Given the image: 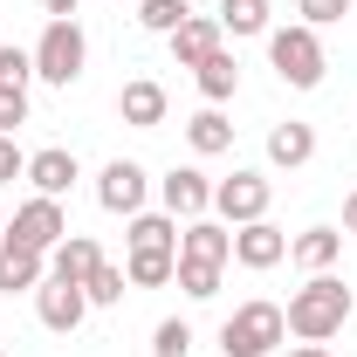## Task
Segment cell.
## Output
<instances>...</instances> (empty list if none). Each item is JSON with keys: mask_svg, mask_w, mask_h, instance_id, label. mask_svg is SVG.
Returning a JSON list of instances; mask_svg holds the SVG:
<instances>
[{"mask_svg": "<svg viewBox=\"0 0 357 357\" xmlns=\"http://www.w3.org/2000/svg\"><path fill=\"white\" fill-rule=\"evenodd\" d=\"M192 83H199V96H206V103H227V96L241 89V62H234V48H213V55L192 69Z\"/></svg>", "mask_w": 357, "mask_h": 357, "instance_id": "22", "label": "cell"}, {"mask_svg": "<svg viewBox=\"0 0 357 357\" xmlns=\"http://www.w3.org/2000/svg\"><path fill=\"white\" fill-rule=\"evenodd\" d=\"M0 234H7V206H0Z\"/></svg>", "mask_w": 357, "mask_h": 357, "instance_id": "35", "label": "cell"}, {"mask_svg": "<svg viewBox=\"0 0 357 357\" xmlns=\"http://www.w3.org/2000/svg\"><path fill=\"white\" fill-rule=\"evenodd\" d=\"M76 7H83V0H42V14H48V21H69Z\"/></svg>", "mask_w": 357, "mask_h": 357, "instance_id": "32", "label": "cell"}, {"mask_svg": "<svg viewBox=\"0 0 357 357\" xmlns=\"http://www.w3.org/2000/svg\"><path fill=\"white\" fill-rule=\"evenodd\" d=\"M124 248H165V255H178V220L165 213V206H158V213L144 206V213L124 220Z\"/></svg>", "mask_w": 357, "mask_h": 357, "instance_id": "21", "label": "cell"}, {"mask_svg": "<svg viewBox=\"0 0 357 357\" xmlns=\"http://www.w3.org/2000/svg\"><path fill=\"white\" fill-rule=\"evenodd\" d=\"M268 69L282 76L289 89H316L330 76V55H323V35L289 21V28H268Z\"/></svg>", "mask_w": 357, "mask_h": 357, "instance_id": "2", "label": "cell"}, {"mask_svg": "<svg viewBox=\"0 0 357 357\" xmlns=\"http://www.w3.org/2000/svg\"><path fill=\"white\" fill-rule=\"evenodd\" d=\"M289 344V316H282V303H268V296H255V303H241V310L220 323V351L227 357H268Z\"/></svg>", "mask_w": 357, "mask_h": 357, "instance_id": "3", "label": "cell"}, {"mask_svg": "<svg viewBox=\"0 0 357 357\" xmlns=\"http://www.w3.org/2000/svg\"><path fill=\"white\" fill-rule=\"evenodd\" d=\"M344 227H303V234H289V261L303 268V275H330V268L344 261Z\"/></svg>", "mask_w": 357, "mask_h": 357, "instance_id": "13", "label": "cell"}, {"mask_svg": "<svg viewBox=\"0 0 357 357\" xmlns=\"http://www.w3.org/2000/svg\"><path fill=\"white\" fill-rule=\"evenodd\" d=\"M185 14H192L185 0H137V28H144V35H172Z\"/></svg>", "mask_w": 357, "mask_h": 357, "instance_id": "27", "label": "cell"}, {"mask_svg": "<svg viewBox=\"0 0 357 357\" xmlns=\"http://www.w3.org/2000/svg\"><path fill=\"white\" fill-rule=\"evenodd\" d=\"M62 234H69V213H62V199H21L14 213H7V241H21V248H35V255H55L62 248Z\"/></svg>", "mask_w": 357, "mask_h": 357, "instance_id": "6", "label": "cell"}, {"mask_svg": "<svg viewBox=\"0 0 357 357\" xmlns=\"http://www.w3.org/2000/svg\"><path fill=\"white\" fill-rule=\"evenodd\" d=\"M234 261L248 268V275L282 268V261H289V234H282L275 220H248V227H234Z\"/></svg>", "mask_w": 357, "mask_h": 357, "instance_id": "10", "label": "cell"}, {"mask_svg": "<svg viewBox=\"0 0 357 357\" xmlns=\"http://www.w3.org/2000/svg\"><path fill=\"white\" fill-rule=\"evenodd\" d=\"M124 275H131V289H165L178 275V255H165V248H124Z\"/></svg>", "mask_w": 357, "mask_h": 357, "instance_id": "23", "label": "cell"}, {"mask_svg": "<svg viewBox=\"0 0 357 357\" xmlns=\"http://www.w3.org/2000/svg\"><path fill=\"white\" fill-rule=\"evenodd\" d=\"M42 282H48V255H35V248L0 234V296H35Z\"/></svg>", "mask_w": 357, "mask_h": 357, "instance_id": "15", "label": "cell"}, {"mask_svg": "<svg viewBox=\"0 0 357 357\" xmlns=\"http://www.w3.org/2000/svg\"><path fill=\"white\" fill-rule=\"evenodd\" d=\"M344 234H357V185L344 192Z\"/></svg>", "mask_w": 357, "mask_h": 357, "instance_id": "33", "label": "cell"}, {"mask_svg": "<svg viewBox=\"0 0 357 357\" xmlns=\"http://www.w3.org/2000/svg\"><path fill=\"white\" fill-rule=\"evenodd\" d=\"M76 178H83V158H76L69 144L28 151V185H35V192H48V199H69V192H76Z\"/></svg>", "mask_w": 357, "mask_h": 357, "instance_id": "12", "label": "cell"}, {"mask_svg": "<svg viewBox=\"0 0 357 357\" xmlns=\"http://www.w3.org/2000/svg\"><path fill=\"white\" fill-rule=\"evenodd\" d=\"M0 357H7V351H0Z\"/></svg>", "mask_w": 357, "mask_h": 357, "instance_id": "36", "label": "cell"}, {"mask_svg": "<svg viewBox=\"0 0 357 357\" xmlns=\"http://www.w3.org/2000/svg\"><path fill=\"white\" fill-rule=\"evenodd\" d=\"M21 124H28V89H0V131L14 137Z\"/></svg>", "mask_w": 357, "mask_h": 357, "instance_id": "30", "label": "cell"}, {"mask_svg": "<svg viewBox=\"0 0 357 357\" xmlns=\"http://www.w3.org/2000/svg\"><path fill=\"white\" fill-rule=\"evenodd\" d=\"M275 28V0H220V35L227 42H255Z\"/></svg>", "mask_w": 357, "mask_h": 357, "instance_id": "20", "label": "cell"}, {"mask_svg": "<svg viewBox=\"0 0 357 357\" xmlns=\"http://www.w3.org/2000/svg\"><path fill=\"white\" fill-rule=\"evenodd\" d=\"M165 42H172V62H178V69H199L213 48H227V35H220V14H185Z\"/></svg>", "mask_w": 357, "mask_h": 357, "instance_id": "14", "label": "cell"}, {"mask_svg": "<svg viewBox=\"0 0 357 357\" xmlns=\"http://www.w3.org/2000/svg\"><path fill=\"white\" fill-rule=\"evenodd\" d=\"M35 316H42V330H55V337H76L83 316H89L83 282H55V275H48L42 289H35Z\"/></svg>", "mask_w": 357, "mask_h": 357, "instance_id": "9", "label": "cell"}, {"mask_svg": "<svg viewBox=\"0 0 357 357\" xmlns=\"http://www.w3.org/2000/svg\"><path fill=\"white\" fill-rule=\"evenodd\" d=\"M289 357H330V344H296Z\"/></svg>", "mask_w": 357, "mask_h": 357, "instance_id": "34", "label": "cell"}, {"mask_svg": "<svg viewBox=\"0 0 357 357\" xmlns=\"http://www.w3.org/2000/svg\"><path fill=\"white\" fill-rule=\"evenodd\" d=\"M310 158H316V124H296V117L268 124V165L275 172H303Z\"/></svg>", "mask_w": 357, "mask_h": 357, "instance_id": "17", "label": "cell"}, {"mask_svg": "<svg viewBox=\"0 0 357 357\" xmlns=\"http://www.w3.org/2000/svg\"><path fill=\"white\" fill-rule=\"evenodd\" d=\"M178 255H185V261L227 268V261H234V227L213 220V213H206V220H185V227H178Z\"/></svg>", "mask_w": 357, "mask_h": 357, "instance_id": "16", "label": "cell"}, {"mask_svg": "<svg viewBox=\"0 0 357 357\" xmlns=\"http://www.w3.org/2000/svg\"><path fill=\"white\" fill-rule=\"evenodd\" d=\"M35 83V48H0V89H28Z\"/></svg>", "mask_w": 357, "mask_h": 357, "instance_id": "28", "label": "cell"}, {"mask_svg": "<svg viewBox=\"0 0 357 357\" xmlns=\"http://www.w3.org/2000/svg\"><path fill=\"white\" fill-rule=\"evenodd\" d=\"M351 289H344V275H337V268H330V275H303V289H296V296H289V337H296V344H330V337H337V330H344V323H351Z\"/></svg>", "mask_w": 357, "mask_h": 357, "instance_id": "1", "label": "cell"}, {"mask_svg": "<svg viewBox=\"0 0 357 357\" xmlns=\"http://www.w3.org/2000/svg\"><path fill=\"white\" fill-rule=\"evenodd\" d=\"M151 185H158V178L144 172L137 158H110V165L96 172V206H103V213H117V220H131V213H144Z\"/></svg>", "mask_w": 357, "mask_h": 357, "instance_id": "7", "label": "cell"}, {"mask_svg": "<svg viewBox=\"0 0 357 357\" xmlns=\"http://www.w3.org/2000/svg\"><path fill=\"white\" fill-rule=\"evenodd\" d=\"M220 275L227 268H213V261H185V255H178V289H185V296H192V303H213V296H220Z\"/></svg>", "mask_w": 357, "mask_h": 357, "instance_id": "25", "label": "cell"}, {"mask_svg": "<svg viewBox=\"0 0 357 357\" xmlns=\"http://www.w3.org/2000/svg\"><path fill=\"white\" fill-rule=\"evenodd\" d=\"M96 261H103L96 234H76V227H69V234H62V248L48 255V275H55V282H89V268H96Z\"/></svg>", "mask_w": 357, "mask_h": 357, "instance_id": "19", "label": "cell"}, {"mask_svg": "<svg viewBox=\"0 0 357 357\" xmlns=\"http://www.w3.org/2000/svg\"><path fill=\"white\" fill-rule=\"evenodd\" d=\"M192 344H199V337H192L185 316H165V323L151 330V357H192Z\"/></svg>", "mask_w": 357, "mask_h": 357, "instance_id": "26", "label": "cell"}, {"mask_svg": "<svg viewBox=\"0 0 357 357\" xmlns=\"http://www.w3.org/2000/svg\"><path fill=\"white\" fill-rule=\"evenodd\" d=\"M268 199H275V185L255 165H234V178H213V220H227V227L268 220Z\"/></svg>", "mask_w": 357, "mask_h": 357, "instance_id": "5", "label": "cell"}, {"mask_svg": "<svg viewBox=\"0 0 357 357\" xmlns=\"http://www.w3.org/2000/svg\"><path fill=\"white\" fill-rule=\"evenodd\" d=\"M83 69H89V35L76 28V14H69V21H42V42H35V83L69 89V83H83Z\"/></svg>", "mask_w": 357, "mask_h": 357, "instance_id": "4", "label": "cell"}, {"mask_svg": "<svg viewBox=\"0 0 357 357\" xmlns=\"http://www.w3.org/2000/svg\"><path fill=\"white\" fill-rule=\"evenodd\" d=\"M351 7H357V0H296V14H303V28H316V35H323V28H337V21H344Z\"/></svg>", "mask_w": 357, "mask_h": 357, "instance_id": "29", "label": "cell"}, {"mask_svg": "<svg viewBox=\"0 0 357 357\" xmlns=\"http://www.w3.org/2000/svg\"><path fill=\"white\" fill-rule=\"evenodd\" d=\"M185 144H192V158H227L234 151V124H227L220 103H206V110L185 117Z\"/></svg>", "mask_w": 357, "mask_h": 357, "instance_id": "18", "label": "cell"}, {"mask_svg": "<svg viewBox=\"0 0 357 357\" xmlns=\"http://www.w3.org/2000/svg\"><path fill=\"white\" fill-rule=\"evenodd\" d=\"M117 117H124L131 131H158V124L172 117V96H165V83H158V76H131V83L117 89Z\"/></svg>", "mask_w": 357, "mask_h": 357, "instance_id": "11", "label": "cell"}, {"mask_svg": "<svg viewBox=\"0 0 357 357\" xmlns=\"http://www.w3.org/2000/svg\"><path fill=\"white\" fill-rule=\"evenodd\" d=\"M124 289H131V275H124L117 261H96V268H89V282H83L89 310H117V303H124Z\"/></svg>", "mask_w": 357, "mask_h": 357, "instance_id": "24", "label": "cell"}, {"mask_svg": "<svg viewBox=\"0 0 357 357\" xmlns=\"http://www.w3.org/2000/svg\"><path fill=\"white\" fill-rule=\"evenodd\" d=\"M7 178H28V151L0 131V185H7Z\"/></svg>", "mask_w": 357, "mask_h": 357, "instance_id": "31", "label": "cell"}, {"mask_svg": "<svg viewBox=\"0 0 357 357\" xmlns=\"http://www.w3.org/2000/svg\"><path fill=\"white\" fill-rule=\"evenodd\" d=\"M158 206H165L178 227L206 220V213H213V178L199 172V165H172V172L158 178Z\"/></svg>", "mask_w": 357, "mask_h": 357, "instance_id": "8", "label": "cell"}]
</instances>
